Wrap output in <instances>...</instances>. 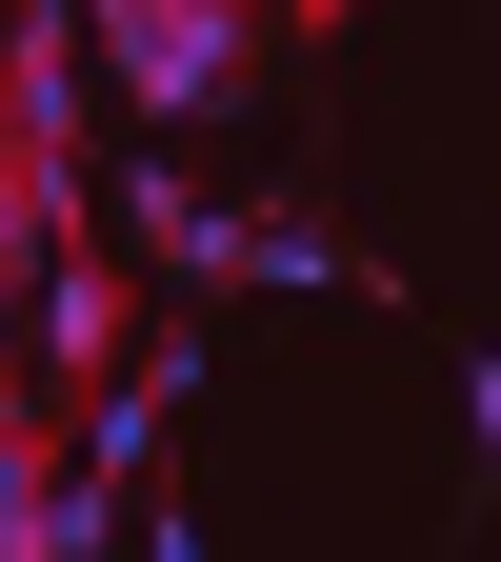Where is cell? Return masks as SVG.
<instances>
[{
    "label": "cell",
    "instance_id": "7",
    "mask_svg": "<svg viewBox=\"0 0 501 562\" xmlns=\"http://www.w3.org/2000/svg\"><path fill=\"white\" fill-rule=\"evenodd\" d=\"M462 422H481V442H501V362H481V382H462Z\"/></svg>",
    "mask_w": 501,
    "mask_h": 562
},
{
    "label": "cell",
    "instance_id": "5",
    "mask_svg": "<svg viewBox=\"0 0 501 562\" xmlns=\"http://www.w3.org/2000/svg\"><path fill=\"white\" fill-rule=\"evenodd\" d=\"M60 462H81V482H101V503H121V482H140V462H161V362H140V382H101L81 422H60Z\"/></svg>",
    "mask_w": 501,
    "mask_h": 562
},
{
    "label": "cell",
    "instance_id": "4",
    "mask_svg": "<svg viewBox=\"0 0 501 562\" xmlns=\"http://www.w3.org/2000/svg\"><path fill=\"white\" fill-rule=\"evenodd\" d=\"M121 241H140V261H181V281H241V222H221L201 181H161V161H121Z\"/></svg>",
    "mask_w": 501,
    "mask_h": 562
},
{
    "label": "cell",
    "instance_id": "1",
    "mask_svg": "<svg viewBox=\"0 0 501 562\" xmlns=\"http://www.w3.org/2000/svg\"><path fill=\"white\" fill-rule=\"evenodd\" d=\"M81 41L121 60V101H140V121L241 101V60H261V21H241V0H121V21H81Z\"/></svg>",
    "mask_w": 501,
    "mask_h": 562
},
{
    "label": "cell",
    "instance_id": "3",
    "mask_svg": "<svg viewBox=\"0 0 501 562\" xmlns=\"http://www.w3.org/2000/svg\"><path fill=\"white\" fill-rule=\"evenodd\" d=\"M41 382H60V422L121 382V261H101V241H60V261H41Z\"/></svg>",
    "mask_w": 501,
    "mask_h": 562
},
{
    "label": "cell",
    "instance_id": "6",
    "mask_svg": "<svg viewBox=\"0 0 501 562\" xmlns=\"http://www.w3.org/2000/svg\"><path fill=\"white\" fill-rule=\"evenodd\" d=\"M140 562H201V522H140Z\"/></svg>",
    "mask_w": 501,
    "mask_h": 562
},
{
    "label": "cell",
    "instance_id": "2",
    "mask_svg": "<svg viewBox=\"0 0 501 562\" xmlns=\"http://www.w3.org/2000/svg\"><path fill=\"white\" fill-rule=\"evenodd\" d=\"M81 21H60V0H21V21H0V101H21V140H41V181L60 201H81ZM81 222H101V201H81Z\"/></svg>",
    "mask_w": 501,
    "mask_h": 562
}]
</instances>
